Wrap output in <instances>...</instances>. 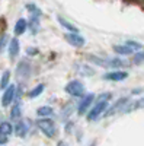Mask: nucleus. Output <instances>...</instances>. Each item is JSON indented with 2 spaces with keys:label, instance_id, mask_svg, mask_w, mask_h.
<instances>
[{
  "label": "nucleus",
  "instance_id": "bb28decb",
  "mask_svg": "<svg viewBox=\"0 0 144 146\" xmlns=\"http://www.w3.org/2000/svg\"><path fill=\"white\" fill-rule=\"evenodd\" d=\"M133 63H135V64L144 63V51L143 50H140V51L133 54Z\"/></svg>",
  "mask_w": 144,
  "mask_h": 146
},
{
  "label": "nucleus",
  "instance_id": "39448f33",
  "mask_svg": "<svg viewBox=\"0 0 144 146\" xmlns=\"http://www.w3.org/2000/svg\"><path fill=\"white\" fill-rule=\"evenodd\" d=\"M95 98H96V95L95 94H85L82 96V98H79L80 101H79V104H77V108H76V113L79 114V115H86L87 114V111L90 110V107L93 105V102H95Z\"/></svg>",
  "mask_w": 144,
  "mask_h": 146
},
{
  "label": "nucleus",
  "instance_id": "f03ea898",
  "mask_svg": "<svg viewBox=\"0 0 144 146\" xmlns=\"http://www.w3.org/2000/svg\"><path fill=\"white\" fill-rule=\"evenodd\" d=\"M35 124H37L38 130L48 139H53L57 135V126L53 118H38Z\"/></svg>",
  "mask_w": 144,
  "mask_h": 146
},
{
  "label": "nucleus",
  "instance_id": "412c9836",
  "mask_svg": "<svg viewBox=\"0 0 144 146\" xmlns=\"http://www.w3.org/2000/svg\"><path fill=\"white\" fill-rule=\"evenodd\" d=\"M57 21H58V23L61 25L66 31H68V32H79V28L76 27V25H73L71 22H68L66 18H63V16H57Z\"/></svg>",
  "mask_w": 144,
  "mask_h": 146
},
{
  "label": "nucleus",
  "instance_id": "393cba45",
  "mask_svg": "<svg viewBox=\"0 0 144 146\" xmlns=\"http://www.w3.org/2000/svg\"><path fill=\"white\" fill-rule=\"evenodd\" d=\"M26 10L29 12V16H42V12H41V9L37 5L28 3L26 5Z\"/></svg>",
  "mask_w": 144,
  "mask_h": 146
},
{
  "label": "nucleus",
  "instance_id": "5701e85b",
  "mask_svg": "<svg viewBox=\"0 0 144 146\" xmlns=\"http://www.w3.org/2000/svg\"><path fill=\"white\" fill-rule=\"evenodd\" d=\"M10 76H12L10 70H5L2 73V76H0V91L6 89L9 85H10Z\"/></svg>",
  "mask_w": 144,
  "mask_h": 146
},
{
  "label": "nucleus",
  "instance_id": "c756f323",
  "mask_svg": "<svg viewBox=\"0 0 144 146\" xmlns=\"http://www.w3.org/2000/svg\"><path fill=\"white\" fill-rule=\"evenodd\" d=\"M57 146H70L67 142H64V140H60L58 143H57Z\"/></svg>",
  "mask_w": 144,
  "mask_h": 146
},
{
  "label": "nucleus",
  "instance_id": "f257e3e1",
  "mask_svg": "<svg viewBox=\"0 0 144 146\" xmlns=\"http://www.w3.org/2000/svg\"><path fill=\"white\" fill-rule=\"evenodd\" d=\"M109 100H111V94L109 92H103L101 95H96L93 105L90 107V110L86 114L87 121H96V120H99L101 117H103L106 108L109 107Z\"/></svg>",
  "mask_w": 144,
  "mask_h": 146
},
{
  "label": "nucleus",
  "instance_id": "7ed1b4c3",
  "mask_svg": "<svg viewBox=\"0 0 144 146\" xmlns=\"http://www.w3.org/2000/svg\"><path fill=\"white\" fill-rule=\"evenodd\" d=\"M64 91H66L67 95L71 96V98H82V96L86 94V86L82 80L73 79L64 86Z\"/></svg>",
  "mask_w": 144,
  "mask_h": 146
},
{
  "label": "nucleus",
  "instance_id": "dca6fc26",
  "mask_svg": "<svg viewBox=\"0 0 144 146\" xmlns=\"http://www.w3.org/2000/svg\"><path fill=\"white\" fill-rule=\"evenodd\" d=\"M37 115L38 118H53L55 115V111L51 105H41L37 108Z\"/></svg>",
  "mask_w": 144,
  "mask_h": 146
},
{
  "label": "nucleus",
  "instance_id": "6ab92c4d",
  "mask_svg": "<svg viewBox=\"0 0 144 146\" xmlns=\"http://www.w3.org/2000/svg\"><path fill=\"white\" fill-rule=\"evenodd\" d=\"M0 135L9 137L10 135H13V123L12 121H0Z\"/></svg>",
  "mask_w": 144,
  "mask_h": 146
},
{
  "label": "nucleus",
  "instance_id": "4be33fe9",
  "mask_svg": "<svg viewBox=\"0 0 144 146\" xmlns=\"http://www.w3.org/2000/svg\"><path fill=\"white\" fill-rule=\"evenodd\" d=\"M44 91H45V85H44V83H38L37 86H34V88L28 92V98H31V100L38 98V96L42 95Z\"/></svg>",
  "mask_w": 144,
  "mask_h": 146
},
{
  "label": "nucleus",
  "instance_id": "f8f14e48",
  "mask_svg": "<svg viewBox=\"0 0 144 146\" xmlns=\"http://www.w3.org/2000/svg\"><path fill=\"white\" fill-rule=\"evenodd\" d=\"M76 108H77V105H76L73 101L66 102V104L61 107V110H60V118H61L63 121H68V120L71 118V115L76 113Z\"/></svg>",
  "mask_w": 144,
  "mask_h": 146
},
{
  "label": "nucleus",
  "instance_id": "cd10ccee",
  "mask_svg": "<svg viewBox=\"0 0 144 146\" xmlns=\"http://www.w3.org/2000/svg\"><path fill=\"white\" fill-rule=\"evenodd\" d=\"M26 53H28L29 56H35V54H38V48H32V47H29V48H26Z\"/></svg>",
  "mask_w": 144,
  "mask_h": 146
},
{
  "label": "nucleus",
  "instance_id": "2eb2a0df",
  "mask_svg": "<svg viewBox=\"0 0 144 146\" xmlns=\"http://www.w3.org/2000/svg\"><path fill=\"white\" fill-rule=\"evenodd\" d=\"M22 110H23V108H22V102H20V101L12 104V105H10V114H9L10 120H12V121H18V120H20L22 115H23Z\"/></svg>",
  "mask_w": 144,
  "mask_h": 146
},
{
  "label": "nucleus",
  "instance_id": "a211bd4d",
  "mask_svg": "<svg viewBox=\"0 0 144 146\" xmlns=\"http://www.w3.org/2000/svg\"><path fill=\"white\" fill-rule=\"evenodd\" d=\"M41 16H29V21H28V29L35 35L39 32V28H41V22H39Z\"/></svg>",
  "mask_w": 144,
  "mask_h": 146
},
{
  "label": "nucleus",
  "instance_id": "1a4fd4ad",
  "mask_svg": "<svg viewBox=\"0 0 144 146\" xmlns=\"http://www.w3.org/2000/svg\"><path fill=\"white\" fill-rule=\"evenodd\" d=\"M128 100H130L128 96L119 98L114 105H111V107L106 108V111H105L103 117H112V115H116V114H122V110H124V107H125V104H127Z\"/></svg>",
  "mask_w": 144,
  "mask_h": 146
},
{
  "label": "nucleus",
  "instance_id": "7c9ffc66",
  "mask_svg": "<svg viewBox=\"0 0 144 146\" xmlns=\"http://www.w3.org/2000/svg\"><path fill=\"white\" fill-rule=\"evenodd\" d=\"M89 146H96V142H92V143H90Z\"/></svg>",
  "mask_w": 144,
  "mask_h": 146
},
{
  "label": "nucleus",
  "instance_id": "9d476101",
  "mask_svg": "<svg viewBox=\"0 0 144 146\" xmlns=\"http://www.w3.org/2000/svg\"><path fill=\"white\" fill-rule=\"evenodd\" d=\"M64 38L71 47H76V48H82V47H85V44H86L85 36H82L80 32H67L64 35Z\"/></svg>",
  "mask_w": 144,
  "mask_h": 146
},
{
  "label": "nucleus",
  "instance_id": "2f4dec72",
  "mask_svg": "<svg viewBox=\"0 0 144 146\" xmlns=\"http://www.w3.org/2000/svg\"><path fill=\"white\" fill-rule=\"evenodd\" d=\"M5 146H6V145H5Z\"/></svg>",
  "mask_w": 144,
  "mask_h": 146
},
{
  "label": "nucleus",
  "instance_id": "20e7f679",
  "mask_svg": "<svg viewBox=\"0 0 144 146\" xmlns=\"http://www.w3.org/2000/svg\"><path fill=\"white\" fill-rule=\"evenodd\" d=\"M15 76L19 82H26L31 79L32 76V64L28 62V60H20V62L16 64L15 69Z\"/></svg>",
  "mask_w": 144,
  "mask_h": 146
},
{
  "label": "nucleus",
  "instance_id": "4468645a",
  "mask_svg": "<svg viewBox=\"0 0 144 146\" xmlns=\"http://www.w3.org/2000/svg\"><path fill=\"white\" fill-rule=\"evenodd\" d=\"M20 53V42L18 40V36L10 38L9 44H7V54H9V60H15Z\"/></svg>",
  "mask_w": 144,
  "mask_h": 146
},
{
  "label": "nucleus",
  "instance_id": "c85d7f7f",
  "mask_svg": "<svg viewBox=\"0 0 144 146\" xmlns=\"http://www.w3.org/2000/svg\"><path fill=\"white\" fill-rule=\"evenodd\" d=\"M7 140H9V137H6V136H2V135H0V146H5V145H7Z\"/></svg>",
  "mask_w": 144,
  "mask_h": 146
},
{
  "label": "nucleus",
  "instance_id": "0eeeda50",
  "mask_svg": "<svg viewBox=\"0 0 144 146\" xmlns=\"http://www.w3.org/2000/svg\"><path fill=\"white\" fill-rule=\"evenodd\" d=\"M29 129H31V124L28 120H18V121H13V133L18 136V137H26L28 133H29Z\"/></svg>",
  "mask_w": 144,
  "mask_h": 146
},
{
  "label": "nucleus",
  "instance_id": "f3484780",
  "mask_svg": "<svg viewBox=\"0 0 144 146\" xmlns=\"http://www.w3.org/2000/svg\"><path fill=\"white\" fill-rule=\"evenodd\" d=\"M26 31H28V19H25V18H19V19L16 21V23H15V27H13V32H15V35H16V36L23 35Z\"/></svg>",
  "mask_w": 144,
  "mask_h": 146
},
{
  "label": "nucleus",
  "instance_id": "423d86ee",
  "mask_svg": "<svg viewBox=\"0 0 144 146\" xmlns=\"http://www.w3.org/2000/svg\"><path fill=\"white\" fill-rule=\"evenodd\" d=\"M16 89H18V85H15V83H10L6 89H3L2 100H0V105L3 108L10 107L16 101Z\"/></svg>",
  "mask_w": 144,
  "mask_h": 146
},
{
  "label": "nucleus",
  "instance_id": "9b49d317",
  "mask_svg": "<svg viewBox=\"0 0 144 146\" xmlns=\"http://www.w3.org/2000/svg\"><path fill=\"white\" fill-rule=\"evenodd\" d=\"M144 108V96H140V98L135 100H128L124 110H122V114H130V113H134L137 110H143Z\"/></svg>",
  "mask_w": 144,
  "mask_h": 146
},
{
  "label": "nucleus",
  "instance_id": "a878e982",
  "mask_svg": "<svg viewBox=\"0 0 144 146\" xmlns=\"http://www.w3.org/2000/svg\"><path fill=\"white\" fill-rule=\"evenodd\" d=\"M9 36H7V34H2L0 35V54H2L6 48H7V44H9Z\"/></svg>",
  "mask_w": 144,
  "mask_h": 146
},
{
  "label": "nucleus",
  "instance_id": "b1692460",
  "mask_svg": "<svg viewBox=\"0 0 144 146\" xmlns=\"http://www.w3.org/2000/svg\"><path fill=\"white\" fill-rule=\"evenodd\" d=\"M124 44H125L133 53H137V51L143 50V44L138 42V41H134V40H128V41H125Z\"/></svg>",
  "mask_w": 144,
  "mask_h": 146
},
{
  "label": "nucleus",
  "instance_id": "aec40b11",
  "mask_svg": "<svg viewBox=\"0 0 144 146\" xmlns=\"http://www.w3.org/2000/svg\"><path fill=\"white\" fill-rule=\"evenodd\" d=\"M112 50H114V53L116 54V56H119V57H125V56H131V54H134L133 51L130 50V48L122 42V44H115L114 47H112Z\"/></svg>",
  "mask_w": 144,
  "mask_h": 146
},
{
  "label": "nucleus",
  "instance_id": "ddd939ff",
  "mask_svg": "<svg viewBox=\"0 0 144 146\" xmlns=\"http://www.w3.org/2000/svg\"><path fill=\"white\" fill-rule=\"evenodd\" d=\"M74 70H76V73L79 76H83V78H90V76H93L96 73L95 69L89 63H82V62L74 64Z\"/></svg>",
  "mask_w": 144,
  "mask_h": 146
},
{
  "label": "nucleus",
  "instance_id": "6e6552de",
  "mask_svg": "<svg viewBox=\"0 0 144 146\" xmlns=\"http://www.w3.org/2000/svg\"><path fill=\"white\" fill-rule=\"evenodd\" d=\"M128 76H130L128 72L115 69V70H111V72L105 73L102 78H103V80H108V82H124V80H127Z\"/></svg>",
  "mask_w": 144,
  "mask_h": 146
}]
</instances>
